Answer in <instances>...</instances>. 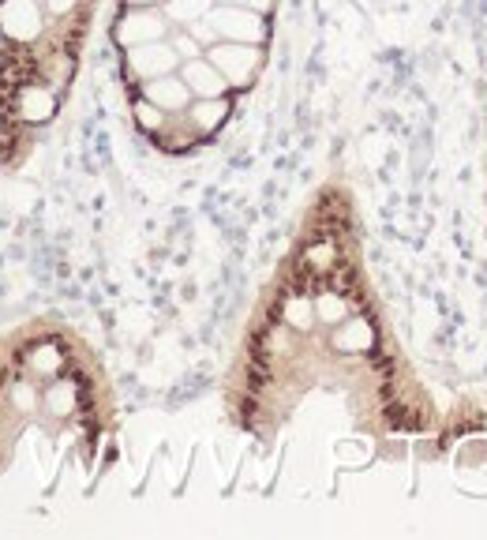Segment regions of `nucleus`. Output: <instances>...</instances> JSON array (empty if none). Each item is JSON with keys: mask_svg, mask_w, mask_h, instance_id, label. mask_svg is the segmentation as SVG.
<instances>
[{"mask_svg": "<svg viewBox=\"0 0 487 540\" xmlns=\"http://www.w3.org/2000/svg\"><path fill=\"white\" fill-rule=\"evenodd\" d=\"M330 345H334L338 353L356 357V353H368L371 345H375V330H371L368 319H360V315H345L338 327H334V334H330Z\"/></svg>", "mask_w": 487, "mask_h": 540, "instance_id": "nucleus-4", "label": "nucleus"}, {"mask_svg": "<svg viewBox=\"0 0 487 540\" xmlns=\"http://www.w3.org/2000/svg\"><path fill=\"white\" fill-rule=\"evenodd\" d=\"M79 409H83V383H79L75 375L60 372L57 379H49V383L42 387L38 417L49 420L53 428H64V424H72Z\"/></svg>", "mask_w": 487, "mask_h": 540, "instance_id": "nucleus-2", "label": "nucleus"}, {"mask_svg": "<svg viewBox=\"0 0 487 540\" xmlns=\"http://www.w3.org/2000/svg\"><path fill=\"white\" fill-rule=\"evenodd\" d=\"M311 304H315V323H323V327H338L345 315H353L349 300L341 297L338 289H319Z\"/></svg>", "mask_w": 487, "mask_h": 540, "instance_id": "nucleus-6", "label": "nucleus"}, {"mask_svg": "<svg viewBox=\"0 0 487 540\" xmlns=\"http://www.w3.org/2000/svg\"><path fill=\"white\" fill-rule=\"evenodd\" d=\"M102 0H0V158L60 117Z\"/></svg>", "mask_w": 487, "mask_h": 540, "instance_id": "nucleus-1", "label": "nucleus"}, {"mask_svg": "<svg viewBox=\"0 0 487 540\" xmlns=\"http://www.w3.org/2000/svg\"><path fill=\"white\" fill-rule=\"evenodd\" d=\"M281 323L296 334H308L315 327V304H311L308 293H289L285 304H281Z\"/></svg>", "mask_w": 487, "mask_h": 540, "instance_id": "nucleus-5", "label": "nucleus"}, {"mask_svg": "<svg viewBox=\"0 0 487 540\" xmlns=\"http://www.w3.org/2000/svg\"><path fill=\"white\" fill-rule=\"evenodd\" d=\"M334 259H338V248L330 240H319V244H311L308 252H304V263H308L311 274H326V270L334 267Z\"/></svg>", "mask_w": 487, "mask_h": 540, "instance_id": "nucleus-7", "label": "nucleus"}, {"mask_svg": "<svg viewBox=\"0 0 487 540\" xmlns=\"http://www.w3.org/2000/svg\"><path fill=\"white\" fill-rule=\"evenodd\" d=\"M23 375H30L34 383H49V379H57L64 368H68V357H64V349L57 345V338H38L34 345L23 349V357L15 364Z\"/></svg>", "mask_w": 487, "mask_h": 540, "instance_id": "nucleus-3", "label": "nucleus"}]
</instances>
